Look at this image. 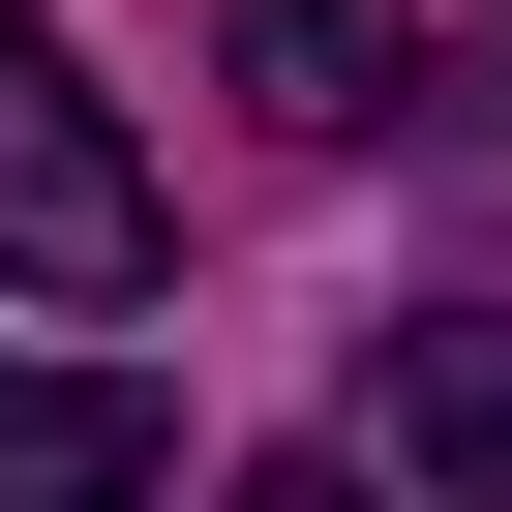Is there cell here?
Listing matches in <instances>:
<instances>
[{
    "label": "cell",
    "instance_id": "5b68a950",
    "mask_svg": "<svg viewBox=\"0 0 512 512\" xmlns=\"http://www.w3.org/2000/svg\"><path fill=\"white\" fill-rule=\"evenodd\" d=\"M241 512H362V482H332V452H272V482H241Z\"/></svg>",
    "mask_w": 512,
    "mask_h": 512
},
{
    "label": "cell",
    "instance_id": "7a4b0ae2",
    "mask_svg": "<svg viewBox=\"0 0 512 512\" xmlns=\"http://www.w3.org/2000/svg\"><path fill=\"white\" fill-rule=\"evenodd\" d=\"M211 91L272 121V151H362L422 91V0H211Z\"/></svg>",
    "mask_w": 512,
    "mask_h": 512
},
{
    "label": "cell",
    "instance_id": "3957f363",
    "mask_svg": "<svg viewBox=\"0 0 512 512\" xmlns=\"http://www.w3.org/2000/svg\"><path fill=\"white\" fill-rule=\"evenodd\" d=\"M362 422H392L422 512H512V302H422V332L362 362Z\"/></svg>",
    "mask_w": 512,
    "mask_h": 512
},
{
    "label": "cell",
    "instance_id": "277c9868",
    "mask_svg": "<svg viewBox=\"0 0 512 512\" xmlns=\"http://www.w3.org/2000/svg\"><path fill=\"white\" fill-rule=\"evenodd\" d=\"M151 362H0V512H151Z\"/></svg>",
    "mask_w": 512,
    "mask_h": 512
},
{
    "label": "cell",
    "instance_id": "6da1fadb",
    "mask_svg": "<svg viewBox=\"0 0 512 512\" xmlns=\"http://www.w3.org/2000/svg\"><path fill=\"white\" fill-rule=\"evenodd\" d=\"M151 151L91 121V61H61V0H0V272H31V302H151Z\"/></svg>",
    "mask_w": 512,
    "mask_h": 512
}]
</instances>
